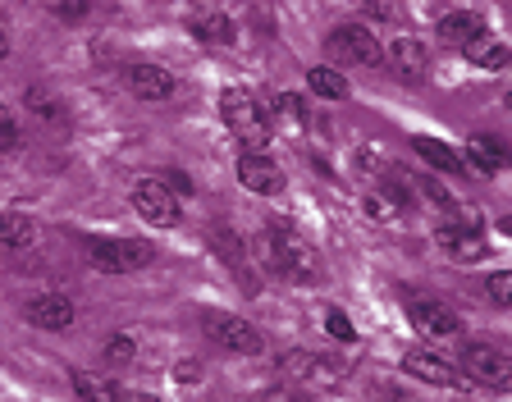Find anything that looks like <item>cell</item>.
<instances>
[{"mask_svg": "<svg viewBox=\"0 0 512 402\" xmlns=\"http://www.w3.org/2000/svg\"><path fill=\"white\" fill-rule=\"evenodd\" d=\"M325 334H334L339 343H352V339H357V329H352V320L343 316L339 307H325Z\"/></svg>", "mask_w": 512, "mask_h": 402, "instance_id": "22", "label": "cell"}, {"mask_svg": "<svg viewBox=\"0 0 512 402\" xmlns=\"http://www.w3.org/2000/svg\"><path fill=\"white\" fill-rule=\"evenodd\" d=\"M252 402H293V393L284 389V384H275V389H266V393H256Z\"/></svg>", "mask_w": 512, "mask_h": 402, "instance_id": "31", "label": "cell"}, {"mask_svg": "<svg viewBox=\"0 0 512 402\" xmlns=\"http://www.w3.org/2000/svg\"><path fill=\"white\" fill-rule=\"evenodd\" d=\"M275 106H279V115H288L293 124H302V101L298 96H275Z\"/></svg>", "mask_w": 512, "mask_h": 402, "instance_id": "30", "label": "cell"}, {"mask_svg": "<svg viewBox=\"0 0 512 402\" xmlns=\"http://www.w3.org/2000/svg\"><path fill=\"white\" fill-rule=\"evenodd\" d=\"M412 147H416V156L426 160L430 170H439V174H462V170H467V165H462V156H458V151H453V147H444V142H435V138H416Z\"/></svg>", "mask_w": 512, "mask_h": 402, "instance_id": "18", "label": "cell"}, {"mask_svg": "<svg viewBox=\"0 0 512 402\" xmlns=\"http://www.w3.org/2000/svg\"><path fill=\"white\" fill-rule=\"evenodd\" d=\"M384 60H389V74H394L398 83H421V78L430 74V51L421 37H398V42L384 51Z\"/></svg>", "mask_w": 512, "mask_h": 402, "instance_id": "8", "label": "cell"}, {"mask_svg": "<svg viewBox=\"0 0 512 402\" xmlns=\"http://www.w3.org/2000/svg\"><path fill=\"white\" fill-rule=\"evenodd\" d=\"M366 211L380 215V220H389V215H398V206H389V197H384V192H371V197H366Z\"/></svg>", "mask_w": 512, "mask_h": 402, "instance_id": "27", "label": "cell"}, {"mask_svg": "<svg viewBox=\"0 0 512 402\" xmlns=\"http://www.w3.org/2000/svg\"><path fill=\"white\" fill-rule=\"evenodd\" d=\"M403 371L412 375V380L439 384V389H467V384H471V375L462 371V366L435 357V352H407V357H403Z\"/></svg>", "mask_w": 512, "mask_h": 402, "instance_id": "7", "label": "cell"}, {"mask_svg": "<svg viewBox=\"0 0 512 402\" xmlns=\"http://www.w3.org/2000/svg\"><path fill=\"white\" fill-rule=\"evenodd\" d=\"M192 32L211 46H224L229 37H234V23L224 19V14H197V19H192Z\"/></svg>", "mask_w": 512, "mask_h": 402, "instance_id": "21", "label": "cell"}, {"mask_svg": "<svg viewBox=\"0 0 512 402\" xmlns=\"http://www.w3.org/2000/svg\"><path fill=\"white\" fill-rule=\"evenodd\" d=\"M508 110H512V92H508Z\"/></svg>", "mask_w": 512, "mask_h": 402, "instance_id": "36", "label": "cell"}, {"mask_svg": "<svg viewBox=\"0 0 512 402\" xmlns=\"http://www.w3.org/2000/svg\"><path fill=\"white\" fill-rule=\"evenodd\" d=\"M499 229H503V233H508V238H512V215H508V220H503V224H499Z\"/></svg>", "mask_w": 512, "mask_h": 402, "instance_id": "35", "label": "cell"}, {"mask_svg": "<svg viewBox=\"0 0 512 402\" xmlns=\"http://www.w3.org/2000/svg\"><path fill=\"white\" fill-rule=\"evenodd\" d=\"M412 325L426 334V339H458L462 334V320L453 316L448 307H439V302H416L412 307Z\"/></svg>", "mask_w": 512, "mask_h": 402, "instance_id": "12", "label": "cell"}, {"mask_svg": "<svg viewBox=\"0 0 512 402\" xmlns=\"http://www.w3.org/2000/svg\"><path fill=\"white\" fill-rule=\"evenodd\" d=\"M128 92L142 96V101H170L179 92V83L160 64H128Z\"/></svg>", "mask_w": 512, "mask_h": 402, "instance_id": "11", "label": "cell"}, {"mask_svg": "<svg viewBox=\"0 0 512 402\" xmlns=\"http://www.w3.org/2000/svg\"><path fill=\"white\" fill-rule=\"evenodd\" d=\"M151 243L142 238H87V261L101 270V275H133L151 261Z\"/></svg>", "mask_w": 512, "mask_h": 402, "instance_id": "4", "label": "cell"}, {"mask_svg": "<svg viewBox=\"0 0 512 402\" xmlns=\"http://www.w3.org/2000/svg\"><path fill=\"white\" fill-rule=\"evenodd\" d=\"M490 297L499 307H512V270L508 275H490Z\"/></svg>", "mask_w": 512, "mask_h": 402, "instance_id": "26", "label": "cell"}, {"mask_svg": "<svg viewBox=\"0 0 512 402\" xmlns=\"http://www.w3.org/2000/svg\"><path fill=\"white\" fill-rule=\"evenodd\" d=\"M174 375H179V384H183V380H197V375H202V371H197V361H188V366H179V371H174Z\"/></svg>", "mask_w": 512, "mask_h": 402, "instance_id": "32", "label": "cell"}, {"mask_svg": "<svg viewBox=\"0 0 512 402\" xmlns=\"http://www.w3.org/2000/svg\"><path fill=\"white\" fill-rule=\"evenodd\" d=\"M325 55H330L334 69H348V64L352 69H375V64H384V51L366 23H343V28H334L330 37H325Z\"/></svg>", "mask_w": 512, "mask_h": 402, "instance_id": "3", "label": "cell"}, {"mask_svg": "<svg viewBox=\"0 0 512 402\" xmlns=\"http://www.w3.org/2000/svg\"><path fill=\"white\" fill-rule=\"evenodd\" d=\"M10 55V28H5V19H0V60Z\"/></svg>", "mask_w": 512, "mask_h": 402, "instance_id": "33", "label": "cell"}, {"mask_svg": "<svg viewBox=\"0 0 512 402\" xmlns=\"http://www.w3.org/2000/svg\"><path fill=\"white\" fill-rule=\"evenodd\" d=\"M480 32H485V19L471 10H458V14H448V19H439V42H448V46H467V42H476Z\"/></svg>", "mask_w": 512, "mask_h": 402, "instance_id": "15", "label": "cell"}, {"mask_svg": "<svg viewBox=\"0 0 512 402\" xmlns=\"http://www.w3.org/2000/svg\"><path fill=\"white\" fill-rule=\"evenodd\" d=\"M124 402H160V398H147V393H128Z\"/></svg>", "mask_w": 512, "mask_h": 402, "instance_id": "34", "label": "cell"}, {"mask_svg": "<svg viewBox=\"0 0 512 402\" xmlns=\"http://www.w3.org/2000/svg\"><path fill=\"white\" fill-rule=\"evenodd\" d=\"M19 147V119H14L10 106H0V151Z\"/></svg>", "mask_w": 512, "mask_h": 402, "instance_id": "24", "label": "cell"}, {"mask_svg": "<svg viewBox=\"0 0 512 402\" xmlns=\"http://www.w3.org/2000/svg\"><path fill=\"white\" fill-rule=\"evenodd\" d=\"M106 357L115 361V366H128V361H133V339H128V334H115V339L106 343Z\"/></svg>", "mask_w": 512, "mask_h": 402, "instance_id": "25", "label": "cell"}, {"mask_svg": "<svg viewBox=\"0 0 512 402\" xmlns=\"http://www.w3.org/2000/svg\"><path fill=\"white\" fill-rule=\"evenodd\" d=\"M37 243V220L32 215H0V252H23V247Z\"/></svg>", "mask_w": 512, "mask_h": 402, "instance_id": "14", "label": "cell"}, {"mask_svg": "<svg viewBox=\"0 0 512 402\" xmlns=\"http://www.w3.org/2000/svg\"><path fill=\"white\" fill-rule=\"evenodd\" d=\"M238 183H243L247 192H256V197H275V192H284V170H279L266 151H243V160H238Z\"/></svg>", "mask_w": 512, "mask_h": 402, "instance_id": "9", "label": "cell"}, {"mask_svg": "<svg viewBox=\"0 0 512 402\" xmlns=\"http://www.w3.org/2000/svg\"><path fill=\"white\" fill-rule=\"evenodd\" d=\"M467 160L476 165L480 174H499L503 165H508V151H503L494 138H471L467 142Z\"/></svg>", "mask_w": 512, "mask_h": 402, "instance_id": "19", "label": "cell"}, {"mask_svg": "<svg viewBox=\"0 0 512 402\" xmlns=\"http://www.w3.org/2000/svg\"><path fill=\"white\" fill-rule=\"evenodd\" d=\"M220 115H224V124L234 128V138L243 142L247 151H266L270 147L275 119H270V106L256 92H247V87H229V92L220 96Z\"/></svg>", "mask_w": 512, "mask_h": 402, "instance_id": "1", "label": "cell"}, {"mask_svg": "<svg viewBox=\"0 0 512 402\" xmlns=\"http://www.w3.org/2000/svg\"><path fill=\"white\" fill-rule=\"evenodd\" d=\"M202 329H206V339H215L220 348L238 352V357H256V352H261V334H256L247 320H238V316H220V311H206V316H202Z\"/></svg>", "mask_w": 512, "mask_h": 402, "instance_id": "6", "label": "cell"}, {"mask_svg": "<svg viewBox=\"0 0 512 402\" xmlns=\"http://www.w3.org/2000/svg\"><path fill=\"white\" fill-rule=\"evenodd\" d=\"M55 14H64V19H83L87 14V0H51Z\"/></svg>", "mask_w": 512, "mask_h": 402, "instance_id": "29", "label": "cell"}, {"mask_svg": "<svg viewBox=\"0 0 512 402\" xmlns=\"http://www.w3.org/2000/svg\"><path fill=\"white\" fill-rule=\"evenodd\" d=\"M462 51H467V60L476 64V69H508V64H512V46L494 42L490 32H480L476 42H467Z\"/></svg>", "mask_w": 512, "mask_h": 402, "instance_id": "16", "label": "cell"}, {"mask_svg": "<svg viewBox=\"0 0 512 402\" xmlns=\"http://www.w3.org/2000/svg\"><path fill=\"white\" fill-rule=\"evenodd\" d=\"M28 106L37 110V115H46V119H55V115H60V110L51 106V96H46V92H37V87H32V92H28Z\"/></svg>", "mask_w": 512, "mask_h": 402, "instance_id": "28", "label": "cell"}, {"mask_svg": "<svg viewBox=\"0 0 512 402\" xmlns=\"http://www.w3.org/2000/svg\"><path fill=\"white\" fill-rule=\"evenodd\" d=\"M307 87L316 96H325V101H348L352 96V87H348V78H343V69H334V64H316L307 74Z\"/></svg>", "mask_w": 512, "mask_h": 402, "instance_id": "17", "label": "cell"}, {"mask_svg": "<svg viewBox=\"0 0 512 402\" xmlns=\"http://www.w3.org/2000/svg\"><path fill=\"white\" fill-rule=\"evenodd\" d=\"M266 256H270V265H275L279 275L302 279V284L320 275V256L311 252L307 238H298V229H288V224H270Z\"/></svg>", "mask_w": 512, "mask_h": 402, "instance_id": "2", "label": "cell"}, {"mask_svg": "<svg viewBox=\"0 0 512 402\" xmlns=\"http://www.w3.org/2000/svg\"><path fill=\"white\" fill-rule=\"evenodd\" d=\"M366 14L380 23H403V5L398 0H366Z\"/></svg>", "mask_w": 512, "mask_h": 402, "instance_id": "23", "label": "cell"}, {"mask_svg": "<svg viewBox=\"0 0 512 402\" xmlns=\"http://www.w3.org/2000/svg\"><path fill=\"white\" fill-rule=\"evenodd\" d=\"M28 316H32V325L37 329H69L74 325V302L60 297V293H46V297H37V302L28 307Z\"/></svg>", "mask_w": 512, "mask_h": 402, "instance_id": "13", "label": "cell"}, {"mask_svg": "<svg viewBox=\"0 0 512 402\" xmlns=\"http://www.w3.org/2000/svg\"><path fill=\"white\" fill-rule=\"evenodd\" d=\"M133 211H138L151 229H174V224H179V192L165 179H138L133 183Z\"/></svg>", "mask_w": 512, "mask_h": 402, "instance_id": "5", "label": "cell"}, {"mask_svg": "<svg viewBox=\"0 0 512 402\" xmlns=\"http://www.w3.org/2000/svg\"><path fill=\"white\" fill-rule=\"evenodd\" d=\"M467 375L490 389H512V357L494 348H467Z\"/></svg>", "mask_w": 512, "mask_h": 402, "instance_id": "10", "label": "cell"}, {"mask_svg": "<svg viewBox=\"0 0 512 402\" xmlns=\"http://www.w3.org/2000/svg\"><path fill=\"white\" fill-rule=\"evenodd\" d=\"M74 389L83 402H124L119 384H110L106 375H92V371H74Z\"/></svg>", "mask_w": 512, "mask_h": 402, "instance_id": "20", "label": "cell"}]
</instances>
